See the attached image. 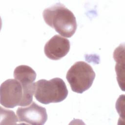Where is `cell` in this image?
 I'll list each match as a JSON object with an SVG mask.
<instances>
[{
  "label": "cell",
  "mask_w": 125,
  "mask_h": 125,
  "mask_svg": "<svg viewBox=\"0 0 125 125\" xmlns=\"http://www.w3.org/2000/svg\"><path fill=\"white\" fill-rule=\"evenodd\" d=\"M42 16L45 23L62 36L70 38L76 32L77 24L74 15L60 2L45 9Z\"/></svg>",
  "instance_id": "cell-1"
},
{
  "label": "cell",
  "mask_w": 125,
  "mask_h": 125,
  "mask_svg": "<svg viewBox=\"0 0 125 125\" xmlns=\"http://www.w3.org/2000/svg\"><path fill=\"white\" fill-rule=\"evenodd\" d=\"M68 91L64 82L60 78L50 80L42 79L35 83L34 96L42 104L59 103L67 96Z\"/></svg>",
  "instance_id": "cell-2"
},
{
  "label": "cell",
  "mask_w": 125,
  "mask_h": 125,
  "mask_svg": "<svg viewBox=\"0 0 125 125\" xmlns=\"http://www.w3.org/2000/svg\"><path fill=\"white\" fill-rule=\"evenodd\" d=\"M66 78L73 91L82 93L91 86L95 78V73L87 63L79 61L69 68Z\"/></svg>",
  "instance_id": "cell-3"
},
{
  "label": "cell",
  "mask_w": 125,
  "mask_h": 125,
  "mask_svg": "<svg viewBox=\"0 0 125 125\" xmlns=\"http://www.w3.org/2000/svg\"><path fill=\"white\" fill-rule=\"evenodd\" d=\"M23 89L16 79H8L2 83L0 87V104L6 108L23 106Z\"/></svg>",
  "instance_id": "cell-4"
},
{
  "label": "cell",
  "mask_w": 125,
  "mask_h": 125,
  "mask_svg": "<svg viewBox=\"0 0 125 125\" xmlns=\"http://www.w3.org/2000/svg\"><path fill=\"white\" fill-rule=\"evenodd\" d=\"M16 113L20 123L42 125L47 119L46 109L33 101L28 106L19 107Z\"/></svg>",
  "instance_id": "cell-5"
},
{
  "label": "cell",
  "mask_w": 125,
  "mask_h": 125,
  "mask_svg": "<svg viewBox=\"0 0 125 125\" xmlns=\"http://www.w3.org/2000/svg\"><path fill=\"white\" fill-rule=\"evenodd\" d=\"M70 49V42L66 38L56 35L45 44L44 52L50 60H58L64 57Z\"/></svg>",
  "instance_id": "cell-6"
},
{
  "label": "cell",
  "mask_w": 125,
  "mask_h": 125,
  "mask_svg": "<svg viewBox=\"0 0 125 125\" xmlns=\"http://www.w3.org/2000/svg\"><path fill=\"white\" fill-rule=\"evenodd\" d=\"M36 73L30 66L21 65L17 66L14 71V77L22 85L24 90H31L35 88L33 82L36 78Z\"/></svg>",
  "instance_id": "cell-7"
},
{
  "label": "cell",
  "mask_w": 125,
  "mask_h": 125,
  "mask_svg": "<svg viewBox=\"0 0 125 125\" xmlns=\"http://www.w3.org/2000/svg\"><path fill=\"white\" fill-rule=\"evenodd\" d=\"M124 45H120L115 49L113 53V58L116 62L115 71L117 74V80L121 88L124 91Z\"/></svg>",
  "instance_id": "cell-8"
},
{
  "label": "cell",
  "mask_w": 125,
  "mask_h": 125,
  "mask_svg": "<svg viewBox=\"0 0 125 125\" xmlns=\"http://www.w3.org/2000/svg\"><path fill=\"white\" fill-rule=\"evenodd\" d=\"M18 118L13 111L0 107V123L4 122V124H16L18 121Z\"/></svg>",
  "instance_id": "cell-9"
}]
</instances>
